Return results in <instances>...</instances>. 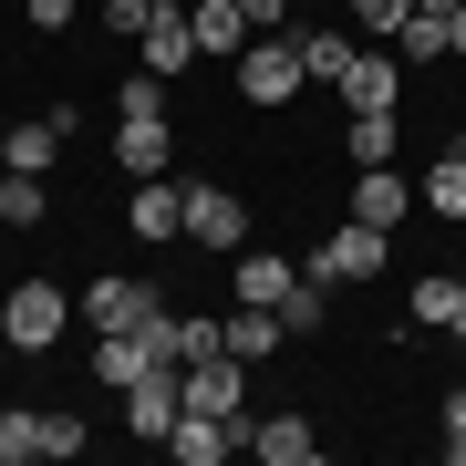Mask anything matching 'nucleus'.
<instances>
[{
	"label": "nucleus",
	"instance_id": "nucleus-1",
	"mask_svg": "<svg viewBox=\"0 0 466 466\" xmlns=\"http://www.w3.org/2000/svg\"><path fill=\"white\" fill-rule=\"evenodd\" d=\"M300 84H311V63H300V32H259L249 52H238V94H249V104H290Z\"/></svg>",
	"mask_w": 466,
	"mask_h": 466
},
{
	"label": "nucleus",
	"instance_id": "nucleus-2",
	"mask_svg": "<svg viewBox=\"0 0 466 466\" xmlns=\"http://www.w3.org/2000/svg\"><path fill=\"white\" fill-rule=\"evenodd\" d=\"M63 321H73V300L52 290V280H21L11 300H0V342H11V352H52Z\"/></svg>",
	"mask_w": 466,
	"mask_h": 466
},
{
	"label": "nucleus",
	"instance_id": "nucleus-3",
	"mask_svg": "<svg viewBox=\"0 0 466 466\" xmlns=\"http://www.w3.org/2000/svg\"><path fill=\"white\" fill-rule=\"evenodd\" d=\"M187 383V415H249V363L238 352H198V363H177Z\"/></svg>",
	"mask_w": 466,
	"mask_h": 466
},
{
	"label": "nucleus",
	"instance_id": "nucleus-4",
	"mask_svg": "<svg viewBox=\"0 0 466 466\" xmlns=\"http://www.w3.org/2000/svg\"><path fill=\"white\" fill-rule=\"evenodd\" d=\"M383 238H394V228H363V218H342V228L332 238H321V249H311V280H383Z\"/></svg>",
	"mask_w": 466,
	"mask_h": 466
},
{
	"label": "nucleus",
	"instance_id": "nucleus-5",
	"mask_svg": "<svg viewBox=\"0 0 466 466\" xmlns=\"http://www.w3.org/2000/svg\"><path fill=\"white\" fill-rule=\"evenodd\" d=\"M187 238L218 249V259H238V249H249V208H238L228 187H187Z\"/></svg>",
	"mask_w": 466,
	"mask_h": 466
},
{
	"label": "nucleus",
	"instance_id": "nucleus-6",
	"mask_svg": "<svg viewBox=\"0 0 466 466\" xmlns=\"http://www.w3.org/2000/svg\"><path fill=\"white\" fill-rule=\"evenodd\" d=\"M135 63H146L156 84H177L187 63H208V52H198V21H187V11H146V32H135Z\"/></svg>",
	"mask_w": 466,
	"mask_h": 466
},
{
	"label": "nucleus",
	"instance_id": "nucleus-7",
	"mask_svg": "<svg viewBox=\"0 0 466 466\" xmlns=\"http://www.w3.org/2000/svg\"><path fill=\"white\" fill-rule=\"evenodd\" d=\"M177 415H187L177 363H156V373H135V383H125V425H135V435H156V446H167V435H177Z\"/></svg>",
	"mask_w": 466,
	"mask_h": 466
},
{
	"label": "nucleus",
	"instance_id": "nucleus-8",
	"mask_svg": "<svg viewBox=\"0 0 466 466\" xmlns=\"http://www.w3.org/2000/svg\"><path fill=\"white\" fill-rule=\"evenodd\" d=\"M167 300H156V280H125V269H104V280L84 290V321L94 332H135V321H156Z\"/></svg>",
	"mask_w": 466,
	"mask_h": 466
},
{
	"label": "nucleus",
	"instance_id": "nucleus-9",
	"mask_svg": "<svg viewBox=\"0 0 466 466\" xmlns=\"http://www.w3.org/2000/svg\"><path fill=\"white\" fill-rule=\"evenodd\" d=\"M73 135V104H52V115H21V125H0V167H21V177H42L52 167V146Z\"/></svg>",
	"mask_w": 466,
	"mask_h": 466
},
{
	"label": "nucleus",
	"instance_id": "nucleus-10",
	"mask_svg": "<svg viewBox=\"0 0 466 466\" xmlns=\"http://www.w3.org/2000/svg\"><path fill=\"white\" fill-rule=\"evenodd\" d=\"M238 446H249V415H177V435H167V456H187V466H218Z\"/></svg>",
	"mask_w": 466,
	"mask_h": 466
},
{
	"label": "nucleus",
	"instance_id": "nucleus-11",
	"mask_svg": "<svg viewBox=\"0 0 466 466\" xmlns=\"http://www.w3.org/2000/svg\"><path fill=\"white\" fill-rule=\"evenodd\" d=\"M394 94H404V63L383 42H363V63L342 73V104H352V115H394Z\"/></svg>",
	"mask_w": 466,
	"mask_h": 466
},
{
	"label": "nucleus",
	"instance_id": "nucleus-12",
	"mask_svg": "<svg viewBox=\"0 0 466 466\" xmlns=\"http://www.w3.org/2000/svg\"><path fill=\"white\" fill-rule=\"evenodd\" d=\"M352 218H363V228H404V218H415V187L394 167H352Z\"/></svg>",
	"mask_w": 466,
	"mask_h": 466
},
{
	"label": "nucleus",
	"instance_id": "nucleus-13",
	"mask_svg": "<svg viewBox=\"0 0 466 466\" xmlns=\"http://www.w3.org/2000/svg\"><path fill=\"white\" fill-rule=\"evenodd\" d=\"M187 21H198V52H208V63H238V52L259 42L238 0H187Z\"/></svg>",
	"mask_w": 466,
	"mask_h": 466
},
{
	"label": "nucleus",
	"instance_id": "nucleus-14",
	"mask_svg": "<svg viewBox=\"0 0 466 466\" xmlns=\"http://www.w3.org/2000/svg\"><path fill=\"white\" fill-rule=\"evenodd\" d=\"M115 156H125V177H167V167H177L167 115H125V125H115Z\"/></svg>",
	"mask_w": 466,
	"mask_h": 466
},
{
	"label": "nucleus",
	"instance_id": "nucleus-15",
	"mask_svg": "<svg viewBox=\"0 0 466 466\" xmlns=\"http://www.w3.org/2000/svg\"><path fill=\"white\" fill-rule=\"evenodd\" d=\"M125 218H135V238H187V187H167V177H135Z\"/></svg>",
	"mask_w": 466,
	"mask_h": 466
},
{
	"label": "nucleus",
	"instance_id": "nucleus-16",
	"mask_svg": "<svg viewBox=\"0 0 466 466\" xmlns=\"http://www.w3.org/2000/svg\"><path fill=\"white\" fill-rule=\"evenodd\" d=\"M290 280H300V269H290L280 249H238V259H228V290H238V300H259V311H280V290H290Z\"/></svg>",
	"mask_w": 466,
	"mask_h": 466
},
{
	"label": "nucleus",
	"instance_id": "nucleus-17",
	"mask_svg": "<svg viewBox=\"0 0 466 466\" xmlns=\"http://www.w3.org/2000/svg\"><path fill=\"white\" fill-rule=\"evenodd\" d=\"M249 456H269V466H311L321 435H311V415H269V425H249Z\"/></svg>",
	"mask_w": 466,
	"mask_h": 466
},
{
	"label": "nucleus",
	"instance_id": "nucleus-18",
	"mask_svg": "<svg viewBox=\"0 0 466 466\" xmlns=\"http://www.w3.org/2000/svg\"><path fill=\"white\" fill-rule=\"evenodd\" d=\"M415 321H425V332H466V280H456V269H425V280H415Z\"/></svg>",
	"mask_w": 466,
	"mask_h": 466
},
{
	"label": "nucleus",
	"instance_id": "nucleus-19",
	"mask_svg": "<svg viewBox=\"0 0 466 466\" xmlns=\"http://www.w3.org/2000/svg\"><path fill=\"white\" fill-rule=\"evenodd\" d=\"M383 52H394L404 73H415V63H446V11H404V21H394V42H383Z\"/></svg>",
	"mask_w": 466,
	"mask_h": 466
},
{
	"label": "nucleus",
	"instance_id": "nucleus-20",
	"mask_svg": "<svg viewBox=\"0 0 466 466\" xmlns=\"http://www.w3.org/2000/svg\"><path fill=\"white\" fill-rule=\"evenodd\" d=\"M300 63H311V84L342 94V73L363 63V32H300Z\"/></svg>",
	"mask_w": 466,
	"mask_h": 466
},
{
	"label": "nucleus",
	"instance_id": "nucleus-21",
	"mask_svg": "<svg viewBox=\"0 0 466 466\" xmlns=\"http://www.w3.org/2000/svg\"><path fill=\"white\" fill-rule=\"evenodd\" d=\"M280 342H290L280 311H259V300H238V311H228V352H238V363H269Z\"/></svg>",
	"mask_w": 466,
	"mask_h": 466
},
{
	"label": "nucleus",
	"instance_id": "nucleus-22",
	"mask_svg": "<svg viewBox=\"0 0 466 466\" xmlns=\"http://www.w3.org/2000/svg\"><path fill=\"white\" fill-rule=\"evenodd\" d=\"M321 321H332V280H290V290H280V332H290V342H311Z\"/></svg>",
	"mask_w": 466,
	"mask_h": 466
},
{
	"label": "nucleus",
	"instance_id": "nucleus-23",
	"mask_svg": "<svg viewBox=\"0 0 466 466\" xmlns=\"http://www.w3.org/2000/svg\"><path fill=\"white\" fill-rule=\"evenodd\" d=\"M342 156H352V167H394V115H352L342 125Z\"/></svg>",
	"mask_w": 466,
	"mask_h": 466
},
{
	"label": "nucleus",
	"instance_id": "nucleus-24",
	"mask_svg": "<svg viewBox=\"0 0 466 466\" xmlns=\"http://www.w3.org/2000/svg\"><path fill=\"white\" fill-rule=\"evenodd\" d=\"M42 435H52V415H32V404H11V415H0V466L42 456Z\"/></svg>",
	"mask_w": 466,
	"mask_h": 466
},
{
	"label": "nucleus",
	"instance_id": "nucleus-25",
	"mask_svg": "<svg viewBox=\"0 0 466 466\" xmlns=\"http://www.w3.org/2000/svg\"><path fill=\"white\" fill-rule=\"evenodd\" d=\"M415 208H435V218H466V156H446L425 187H415Z\"/></svg>",
	"mask_w": 466,
	"mask_h": 466
},
{
	"label": "nucleus",
	"instance_id": "nucleus-26",
	"mask_svg": "<svg viewBox=\"0 0 466 466\" xmlns=\"http://www.w3.org/2000/svg\"><path fill=\"white\" fill-rule=\"evenodd\" d=\"M0 218H11V228H42V177L0 167Z\"/></svg>",
	"mask_w": 466,
	"mask_h": 466
},
{
	"label": "nucleus",
	"instance_id": "nucleus-27",
	"mask_svg": "<svg viewBox=\"0 0 466 466\" xmlns=\"http://www.w3.org/2000/svg\"><path fill=\"white\" fill-rule=\"evenodd\" d=\"M404 11H415V0H352V32H363V42H394Z\"/></svg>",
	"mask_w": 466,
	"mask_h": 466
},
{
	"label": "nucleus",
	"instance_id": "nucleus-28",
	"mask_svg": "<svg viewBox=\"0 0 466 466\" xmlns=\"http://www.w3.org/2000/svg\"><path fill=\"white\" fill-rule=\"evenodd\" d=\"M115 104H125V115H167V84H156V73H135V84H125Z\"/></svg>",
	"mask_w": 466,
	"mask_h": 466
},
{
	"label": "nucleus",
	"instance_id": "nucleus-29",
	"mask_svg": "<svg viewBox=\"0 0 466 466\" xmlns=\"http://www.w3.org/2000/svg\"><path fill=\"white\" fill-rule=\"evenodd\" d=\"M446 456L466 466V394H446Z\"/></svg>",
	"mask_w": 466,
	"mask_h": 466
},
{
	"label": "nucleus",
	"instance_id": "nucleus-30",
	"mask_svg": "<svg viewBox=\"0 0 466 466\" xmlns=\"http://www.w3.org/2000/svg\"><path fill=\"white\" fill-rule=\"evenodd\" d=\"M104 21H115V32L135 42V32H146V0H104Z\"/></svg>",
	"mask_w": 466,
	"mask_h": 466
},
{
	"label": "nucleus",
	"instance_id": "nucleus-31",
	"mask_svg": "<svg viewBox=\"0 0 466 466\" xmlns=\"http://www.w3.org/2000/svg\"><path fill=\"white\" fill-rule=\"evenodd\" d=\"M238 11H249V32H280V21H290V0H238Z\"/></svg>",
	"mask_w": 466,
	"mask_h": 466
},
{
	"label": "nucleus",
	"instance_id": "nucleus-32",
	"mask_svg": "<svg viewBox=\"0 0 466 466\" xmlns=\"http://www.w3.org/2000/svg\"><path fill=\"white\" fill-rule=\"evenodd\" d=\"M32 21H42V32H73L84 11H73V0H32Z\"/></svg>",
	"mask_w": 466,
	"mask_h": 466
},
{
	"label": "nucleus",
	"instance_id": "nucleus-33",
	"mask_svg": "<svg viewBox=\"0 0 466 466\" xmlns=\"http://www.w3.org/2000/svg\"><path fill=\"white\" fill-rule=\"evenodd\" d=\"M446 52H456V63H466V11H446Z\"/></svg>",
	"mask_w": 466,
	"mask_h": 466
},
{
	"label": "nucleus",
	"instance_id": "nucleus-34",
	"mask_svg": "<svg viewBox=\"0 0 466 466\" xmlns=\"http://www.w3.org/2000/svg\"><path fill=\"white\" fill-rule=\"evenodd\" d=\"M415 11H466V0H415Z\"/></svg>",
	"mask_w": 466,
	"mask_h": 466
},
{
	"label": "nucleus",
	"instance_id": "nucleus-35",
	"mask_svg": "<svg viewBox=\"0 0 466 466\" xmlns=\"http://www.w3.org/2000/svg\"><path fill=\"white\" fill-rule=\"evenodd\" d=\"M146 11H187V0H146Z\"/></svg>",
	"mask_w": 466,
	"mask_h": 466
},
{
	"label": "nucleus",
	"instance_id": "nucleus-36",
	"mask_svg": "<svg viewBox=\"0 0 466 466\" xmlns=\"http://www.w3.org/2000/svg\"><path fill=\"white\" fill-rule=\"evenodd\" d=\"M446 156H466V125H456V146H446Z\"/></svg>",
	"mask_w": 466,
	"mask_h": 466
}]
</instances>
